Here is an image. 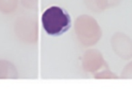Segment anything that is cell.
<instances>
[{
    "mask_svg": "<svg viewBox=\"0 0 132 95\" xmlns=\"http://www.w3.org/2000/svg\"><path fill=\"white\" fill-rule=\"evenodd\" d=\"M41 21L46 34L53 36H59L67 32L72 24L68 12L56 6L48 7L43 13Z\"/></svg>",
    "mask_w": 132,
    "mask_h": 95,
    "instance_id": "obj_1",
    "label": "cell"
},
{
    "mask_svg": "<svg viewBox=\"0 0 132 95\" xmlns=\"http://www.w3.org/2000/svg\"><path fill=\"white\" fill-rule=\"evenodd\" d=\"M75 34L83 46H92L101 38V29L98 23L88 15H83L76 20Z\"/></svg>",
    "mask_w": 132,
    "mask_h": 95,
    "instance_id": "obj_2",
    "label": "cell"
},
{
    "mask_svg": "<svg viewBox=\"0 0 132 95\" xmlns=\"http://www.w3.org/2000/svg\"><path fill=\"white\" fill-rule=\"evenodd\" d=\"M111 47L114 53L123 60L132 58V40L120 32L114 34L111 37Z\"/></svg>",
    "mask_w": 132,
    "mask_h": 95,
    "instance_id": "obj_3",
    "label": "cell"
},
{
    "mask_svg": "<svg viewBox=\"0 0 132 95\" xmlns=\"http://www.w3.org/2000/svg\"><path fill=\"white\" fill-rule=\"evenodd\" d=\"M83 70L88 73H97L108 68L101 52L95 49H90L85 52L82 58Z\"/></svg>",
    "mask_w": 132,
    "mask_h": 95,
    "instance_id": "obj_4",
    "label": "cell"
},
{
    "mask_svg": "<svg viewBox=\"0 0 132 95\" xmlns=\"http://www.w3.org/2000/svg\"><path fill=\"white\" fill-rule=\"evenodd\" d=\"M15 34L21 41L26 44H34L38 40V29L36 23H20L17 24Z\"/></svg>",
    "mask_w": 132,
    "mask_h": 95,
    "instance_id": "obj_5",
    "label": "cell"
},
{
    "mask_svg": "<svg viewBox=\"0 0 132 95\" xmlns=\"http://www.w3.org/2000/svg\"><path fill=\"white\" fill-rule=\"evenodd\" d=\"M18 77V73L13 64L8 61L0 60V79H15Z\"/></svg>",
    "mask_w": 132,
    "mask_h": 95,
    "instance_id": "obj_6",
    "label": "cell"
},
{
    "mask_svg": "<svg viewBox=\"0 0 132 95\" xmlns=\"http://www.w3.org/2000/svg\"><path fill=\"white\" fill-rule=\"evenodd\" d=\"M95 78H98V79H102V78H117L116 74H114L113 73H111L110 71H109L108 68L105 70H102V71L99 72V73H95Z\"/></svg>",
    "mask_w": 132,
    "mask_h": 95,
    "instance_id": "obj_7",
    "label": "cell"
},
{
    "mask_svg": "<svg viewBox=\"0 0 132 95\" xmlns=\"http://www.w3.org/2000/svg\"><path fill=\"white\" fill-rule=\"evenodd\" d=\"M121 78L132 79V62H128L124 67L122 73H121Z\"/></svg>",
    "mask_w": 132,
    "mask_h": 95,
    "instance_id": "obj_8",
    "label": "cell"
}]
</instances>
